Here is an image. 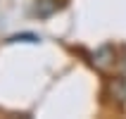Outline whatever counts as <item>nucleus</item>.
Segmentation results:
<instances>
[{
  "instance_id": "nucleus-1",
  "label": "nucleus",
  "mask_w": 126,
  "mask_h": 119,
  "mask_svg": "<svg viewBox=\"0 0 126 119\" xmlns=\"http://www.w3.org/2000/svg\"><path fill=\"white\" fill-rule=\"evenodd\" d=\"M57 7H60V2H57V0H36L33 12L38 14V17H50Z\"/></svg>"
},
{
  "instance_id": "nucleus-2",
  "label": "nucleus",
  "mask_w": 126,
  "mask_h": 119,
  "mask_svg": "<svg viewBox=\"0 0 126 119\" xmlns=\"http://www.w3.org/2000/svg\"><path fill=\"white\" fill-rule=\"evenodd\" d=\"M41 38L36 34H17V36H10L7 43H38Z\"/></svg>"
}]
</instances>
